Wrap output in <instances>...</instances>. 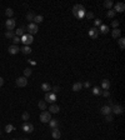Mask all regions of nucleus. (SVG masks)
Wrapping results in <instances>:
<instances>
[{
	"label": "nucleus",
	"mask_w": 125,
	"mask_h": 140,
	"mask_svg": "<svg viewBox=\"0 0 125 140\" xmlns=\"http://www.w3.org/2000/svg\"><path fill=\"white\" fill-rule=\"evenodd\" d=\"M100 113L103 114V115H108V114H111V108L109 105H104L101 109H100Z\"/></svg>",
	"instance_id": "nucleus-15"
},
{
	"label": "nucleus",
	"mask_w": 125,
	"mask_h": 140,
	"mask_svg": "<svg viewBox=\"0 0 125 140\" xmlns=\"http://www.w3.org/2000/svg\"><path fill=\"white\" fill-rule=\"evenodd\" d=\"M41 90H44L45 93H50V90H51V85L49 84V83H43L41 84Z\"/></svg>",
	"instance_id": "nucleus-19"
},
{
	"label": "nucleus",
	"mask_w": 125,
	"mask_h": 140,
	"mask_svg": "<svg viewBox=\"0 0 125 140\" xmlns=\"http://www.w3.org/2000/svg\"><path fill=\"white\" fill-rule=\"evenodd\" d=\"M101 88H103L104 90H109V88H110V81H109L108 79H104V80L101 81Z\"/></svg>",
	"instance_id": "nucleus-17"
},
{
	"label": "nucleus",
	"mask_w": 125,
	"mask_h": 140,
	"mask_svg": "<svg viewBox=\"0 0 125 140\" xmlns=\"http://www.w3.org/2000/svg\"><path fill=\"white\" fill-rule=\"evenodd\" d=\"M101 95L105 96V98H109V96H110V91L109 90H103L101 91Z\"/></svg>",
	"instance_id": "nucleus-39"
},
{
	"label": "nucleus",
	"mask_w": 125,
	"mask_h": 140,
	"mask_svg": "<svg viewBox=\"0 0 125 140\" xmlns=\"http://www.w3.org/2000/svg\"><path fill=\"white\" fill-rule=\"evenodd\" d=\"M51 90H53V94H56V93H59V90H60V86H53L51 88Z\"/></svg>",
	"instance_id": "nucleus-40"
},
{
	"label": "nucleus",
	"mask_w": 125,
	"mask_h": 140,
	"mask_svg": "<svg viewBox=\"0 0 125 140\" xmlns=\"http://www.w3.org/2000/svg\"><path fill=\"white\" fill-rule=\"evenodd\" d=\"M43 20H44L43 15H35V18H34V20H33V23L38 25V24H40V23H41Z\"/></svg>",
	"instance_id": "nucleus-21"
},
{
	"label": "nucleus",
	"mask_w": 125,
	"mask_h": 140,
	"mask_svg": "<svg viewBox=\"0 0 125 140\" xmlns=\"http://www.w3.org/2000/svg\"><path fill=\"white\" fill-rule=\"evenodd\" d=\"M120 35H121V30H119L118 29H114L113 31H111V36L114 38V39H119L120 38Z\"/></svg>",
	"instance_id": "nucleus-16"
},
{
	"label": "nucleus",
	"mask_w": 125,
	"mask_h": 140,
	"mask_svg": "<svg viewBox=\"0 0 125 140\" xmlns=\"http://www.w3.org/2000/svg\"><path fill=\"white\" fill-rule=\"evenodd\" d=\"M34 18H35V14L33 13V11H30V13L26 14V19H28L29 21H33V20H34Z\"/></svg>",
	"instance_id": "nucleus-31"
},
{
	"label": "nucleus",
	"mask_w": 125,
	"mask_h": 140,
	"mask_svg": "<svg viewBox=\"0 0 125 140\" xmlns=\"http://www.w3.org/2000/svg\"><path fill=\"white\" fill-rule=\"evenodd\" d=\"M53 131H51V135H53V138L56 140L60 139V136H61V133H60V130L58 129V128H55V129H51Z\"/></svg>",
	"instance_id": "nucleus-14"
},
{
	"label": "nucleus",
	"mask_w": 125,
	"mask_h": 140,
	"mask_svg": "<svg viewBox=\"0 0 125 140\" xmlns=\"http://www.w3.org/2000/svg\"><path fill=\"white\" fill-rule=\"evenodd\" d=\"M83 86L84 88H90V83H89V81H85L83 84Z\"/></svg>",
	"instance_id": "nucleus-42"
},
{
	"label": "nucleus",
	"mask_w": 125,
	"mask_h": 140,
	"mask_svg": "<svg viewBox=\"0 0 125 140\" xmlns=\"http://www.w3.org/2000/svg\"><path fill=\"white\" fill-rule=\"evenodd\" d=\"M60 111V108H59V105L56 104H51L49 106V113L50 114H56V113Z\"/></svg>",
	"instance_id": "nucleus-12"
},
{
	"label": "nucleus",
	"mask_w": 125,
	"mask_h": 140,
	"mask_svg": "<svg viewBox=\"0 0 125 140\" xmlns=\"http://www.w3.org/2000/svg\"><path fill=\"white\" fill-rule=\"evenodd\" d=\"M38 30H39V28H38V25L36 24H34V23H30L28 25V31L30 35H34L38 33Z\"/></svg>",
	"instance_id": "nucleus-6"
},
{
	"label": "nucleus",
	"mask_w": 125,
	"mask_h": 140,
	"mask_svg": "<svg viewBox=\"0 0 125 140\" xmlns=\"http://www.w3.org/2000/svg\"><path fill=\"white\" fill-rule=\"evenodd\" d=\"M15 35H16V36H19V38H21V36L24 35V29H23V28L18 29V30L15 31Z\"/></svg>",
	"instance_id": "nucleus-33"
},
{
	"label": "nucleus",
	"mask_w": 125,
	"mask_h": 140,
	"mask_svg": "<svg viewBox=\"0 0 125 140\" xmlns=\"http://www.w3.org/2000/svg\"><path fill=\"white\" fill-rule=\"evenodd\" d=\"M23 130H24L25 133H33V131H34V125L30 124V123H28V121H25V123L23 124Z\"/></svg>",
	"instance_id": "nucleus-8"
},
{
	"label": "nucleus",
	"mask_w": 125,
	"mask_h": 140,
	"mask_svg": "<svg viewBox=\"0 0 125 140\" xmlns=\"http://www.w3.org/2000/svg\"><path fill=\"white\" fill-rule=\"evenodd\" d=\"M81 89H83V83H80V81H78L73 85V91H79Z\"/></svg>",
	"instance_id": "nucleus-20"
},
{
	"label": "nucleus",
	"mask_w": 125,
	"mask_h": 140,
	"mask_svg": "<svg viewBox=\"0 0 125 140\" xmlns=\"http://www.w3.org/2000/svg\"><path fill=\"white\" fill-rule=\"evenodd\" d=\"M111 26L114 29H118L119 28V21L118 20H113L111 21Z\"/></svg>",
	"instance_id": "nucleus-38"
},
{
	"label": "nucleus",
	"mask_w": 125,
	"mask_h": 140,
	"mask_svg": "<svg viewBox=\"0 0 125 140\" xmlns=\"http://www.w3.org/2000/svg\"><path fill=\"white\" fill-rule=\"evenodd\" d=\"M86 18H88V19H93V18H94V13H91V11L86 13Z\"/></svg>",
	"instance_id": "nucleus-41"
},
{
	"label": "nucleus",
	"mask_w": 125,
	"mask_h": 140,
	"mask_svg": "<svg viewBox=\"0 0 125 140\" xmlns=\"http://www.w3.org/2000/svg\"><path fill=\"white\" fill-rule=\"evenodd\" d=\"M73 14H74V16H77V18H81L85 14V8L83 5H80V4L74 5V8H73Z\"/></svg>",
	"instance_id": "nucleus-1"
},
{
	"label": "nucleus",
	"mask_w": 125,
	"mask_h": 140,
	"mask_svg": "<svg viewBox=\"0 0 125 140\" xmlns=\"http://www.w3.org/2000/svg\"><path fill=\"white\" fill-rule=\"evenodd\" d=\"M118 43H119V48L123 50L125 48V39L124 38H119L118 39Z\"/></svg>",
	"instance_id": "nucleus-25"
},
{
	"label": "nucleus",
	"mask_w": 125,
	"mask_h": 140,
	"mask_svg": "<svg viewBox=\"0 0 125 140\" xmlns=\"http://www.w3.org/2000/svg\"><path fill=\"white\" fill-rule=\"evenodd\" d=\"M98 34H99V29H96L95 26H94V28H91L90 30H89V35H90L91 39H96Z\"/></svg>",
	"instance_id": "nucleus-13"
},
{
	"label": "nucleus",
	"mask_w": 125,
	"mask_h": 140,
	"mask_svg": "<svg viewBox=\"0 0 125 140\" xmlns=\"http://www.w3.org/2000/svg\"><path fill=\"white\" fill-rule=\"evenodd\" d=\"M8 51H9V54L15 55V54H18V53L20 51V48H19V45H10V46L8 48Z\"/></svg>",
	"instance_id": "nucleus-11"
},
{
	"label": "nucleus",
	"mask_w": 125,
	"mask_h": 140,
	"mask_svg": "<svg viewBox=\"0 0 125 140\" xmlns=\"http://www.w3.org/2000/svg\"><path fill=\"white\" fill-rule=\"evenodd\" d=\"M3 85H4V79L0 76V86H3Z\"/></svg>",
	"instance_id": "nucleus-44"
},
{
	"label": "nucleus",
	"mask_w": 125,
	"mask_h": 140,
	"mask_svg": "<svg viewBox=\"0 0 125 140\" xmlns=\"http://www.w3.org/2000/svg\"><path fill=\"white\" fill-rule=\"evenodd\" d=\"M49 125H50V128H51V129H55V128H58V120L51 119L50 121H49Z\"/></svg>",
	"instance_id": "nucleus-28"
},
{
	"label": "nucleus",
	"mask_w": 125,
	"mask_h": 140,
	"mask_svg": "<svg viewBox=\"0 0 125 140\" xmlns=\"http://www.w3.org/2000/svg\"><path fill=\"white\" fill-rule=\"evenodd\" d=\"M94 24H95V26H99V25H101V21L98 19V20H95V23H94Z\"/></svg>",
	"instance_id": "nucleus-43"
},
{
	"label": "nucleus",
	"mask_w": 125,
	"mask_h": 140,
	"mask_svg": "<svg viewBox=\"0 0 125 140\" xmlns=\"http://www.w3.org/2000/svg\"><path fill=\"white\" fill-rule=\"evenodd\" d=\"M113 120H114V118H113V115H111V114L105 115V121H106V123H110V121H113Z\"/></svg>",
	"instance_id": "nucleus-36"
},
{
	"label": "nucleus",
	"mask_w": 125,
	"mask_h": 140,
	"mask_svg": "<svg viewBox=\"0 0 125 140\" xmlns=\"http://www.w3.org/2000/svg\"><path fill=\"white\" fill-rule=\"evenodd\" d=\"M20 41L23 43L25 46H29L31 43L34 41V38H33V35H30V34H24L20 38Z\"/></svg>",
	"instance_id": "nucleus-2"
},
{
	"label": "nucleus",
	"mask_w": 125,
	"mask_h": 140,
	"mask_svg": "<svg viewBox=\"0 0 125 140\" xmlns=\"http://www.w3.org/2000/svg\"><path fill=\"white\" fill-rule=\"evenodd\" d=\"M55 100H56L55 94H53V93H45V101H46V103H51V104H54Z\"/></svg>",
	"instance_id": "nucleus-5"
},
{
	"label": "nucleus",
	"mask_w": 125,
	"mask_h": 140,
	"mask_svg": "<svg viewBox=\"0 0 125 140\" xmlns=\"http://www.w3.org/2000/svg\"><path fill=\"white\" fill-rule=\"evenodd\" d=\"M104 6L108 9V10H110V8L114 6V3L111 1V0H105L104 1Z\"/></svg>",
	"instance_id": "nucleus-22"
},
{
	"label": "nucleus",
	"mask_w": 125,
	"mask_h": 140,
	"mask_svg": "<svg viewBox=\"0 0 125 140\" xmlns=\"http://www.w3.org/2000/svg\"><path fill=\"white\" fill-rule=\"evenodd\" d=\"M20 50H21V53H23V54H25V55H28V54H30V53H31V49H30L29 46H25V45H24V46H23Z\"/></svg>",
	"instance_id": "nucleus-23"
},
{
	"label": "nucleus",
	"mask_w": 125,
	"mask_h": 140,
	"mask_svg": "<svg viewBox=\"0 0 125 140\" xmlns=\"http://www.w3.org/2000/svg\"><path fill=\"white\" fill-rule=\"evenodd\" d=\"M111 111L114 113V114H116V115H120V114L124 113V108L121 105H113L111 106Z\"/></svg>",
	"instance_id": "nucleus-7"
},
{
	"label": "nucleus",
	"mask_w": 125,
	"mask_h": 140,
	"mask_svg": "<svg viewBox=\"0 0 125 140\" xmlns=\"http://www.w3.org/2000/svg\"><path fill=\"white\" fill-rule=\"evenodd\" d=\"M5 15H6L8 18H10V19H11V16L14 15V10H13L11 8H8L6 10H5Z\"/></svg>",
	"instance_id": "nucleus-26"
},
{
	"label": "nucleus",
	"mask_w": 125,
	"mask_h": 140,
	"mask_svg": "<svg viewBox=\"0 0 125 140\" xmlns=\"http://www.w3.org/2000/svg\"><path fill=\"white\" fill-rule=\"evenodd\" d=\"M29 118H30V114H29L28 111H25V113H23V115H21V119L24 120V121H28Z\"/></svg>",
	"instance_id": "nucleus-29"
},
{
	"label": "nucleus",
	"mask_w": 125,
	"mask_h": 140,
	"mask_svg": "<svg viewBox=\"0 0 125 140\" xmlns=\"http://www.w3.org/2000/svg\"><path fill=\"white\" fill-rule=\"evenodd\" d=\"M50 120H51V114L49 111H46V110L41 111V114H40V121L44 123V124H48Z\"/></svg>",
	"instance_id": "nucleus-3"
},
{
	"label": "nucleus",
	"mask_w": 125,
	"mask_h": 140,
	"mask_svg": "<svg viewBox=\"0 0 125 140\" xmlns=\"http://www.w3.org/2000/svg\"><path fill=\"white\" fill-rule=\"evenodd\" d=\"M14 129H15L14 125H11V124H8V125L5 126V131H6V133H11Z\"/></svg>",
	"instance_id": "nucleus-30"
},
{
	"label": "nucleus",
	"mask_w": 125,
	"mask_h": 140,
	"mask_svg": "<svg viewBox=\"0 0 125 140\" xmlns=\"http://www.w3.org/2000/svg\"><path fill=\"white\" fill-rule=\"evenodd\" d=\"M23 140H28V139H23Z\"/></svg>",
	"instance_id": "nucleus-45"
},
{
	"label": "nucleus",
	"mask_w": 125,
	"mask_h": 140,
	"mask_svg": "<svg viewBox=\"0 0 125 140\" xmlns=\"http://www.w3.org/2000/svg\"><path fill=\"white\" fill-rule=\"evenodd\" d=\"M11 40H13V45H18V44L20 43V38L15 35V36H14V38H13V39H11Z\"/></svg>",
	"instance_id": "nucleus-34"
},
{
	"label": "nucleus",
	"mask_w": 125,
	"mask_h": 140,
	"mask_svg": "<svg viewBox=\"0 0 125 140\" xmlns=\"http://www.w3.org/2000/svg\"><path fill=\"white\" fill-rule=\"evenodd\" d=\"M125 10V4L124 3H116L114 5V11L115 13H123Z\"/></svg>",
	"instance_id": "nucleus-10"
},
{
	"label": "nucleus",
	"mask_w": 125,
	"mask_h": 140,
	"mask_svg": "<svg viewBox=\"0 0 125 140\" xmlns=\"http://www.w3.org/2000/svg\"><path fill=\"white\" fill-rule=\"evenodd\" d=\"M0 135H1V131H0Z\"/></svg>",
	"instance_id": "nucleus-47"
},
{
	"label": "nucleus",
	"mask_w": 125,
	"mask_h": 140,
	"mask_svg": "<svg viewBox=\"0 0 125 140\" xmlns=\"http://www.w3.org/2000/svg\"><path fill=\"white\" fill-rule=\"evenodd\" d=\"M38 106H39V109L40 110H46V108H48V104H46V101L45 100H40L39 103H38Z\"/></svg>",
	"instance_id": "nucleus-18"
},
{
	"label": "nucleus",
	"mask_w": 125,
	"mask_h": 140,
	"mask_svg": "<svg viewBox=\"0 0 125 140\" xmlns=\"http://www.w3.org/2000/svg\"><path fill=\"white\" fill-rule=\"evenodd\" d=\"M115 14H116V13H115L114 10H108V13H106V16H108V18H110V19H114Z\"/></svg>",
	"instance_id": "nucleus-32"
},
{
	"label": "nucleus",
	"mask_w": 125,
	"mask_h": 140,
	"mask_svg": "<svg viewBox=\"0 0 125 140\" xmlns=\"http://www.w3.org/2000/svg\"><path fill=\"white\" fill-rule=\"evenodd\" d=\"M31 75V69H29V68H26V69L24 70V76L25 78H28Z\"/></svg>",
	"instance_id": "nucleus-37"
},
{
	"label": "nucleus",
	"mask_w": 125,
	"mask_h": 140,
	"mask_svg": "<svg viewBox=\"0 0 125 140\" xmlns=\"http://www.w3.org/2000/svg\"><path fill=\"white\" fill-rule=\"evenodd\" d=\"M16 85L19 86V88H24V86H26L28 85V78L25 76H20L16 79Z\"/></svg>",
	"instance_id": "nucleus-4"
},
{
	"label": "nucleus",
	"mask_w": 125,
	"mask_h": 140,
	"mask_svg": "<svg viewBox=\"0 0 125 140\" xmlns=\"http://www.w3.org/2000/svg\"><path fill=\"white\" fill-rule=\"evenodd\" d=\"M99 30H100V33H101V34H108V30H109V28H108L105 24H103V25H100V29H99Z\"/></svg>",
	"instance_id": "nucleus-27"
},
{
	"label": "nucleus",
	"mask_w": 125,
	"mask_h": 140,
	"mask_svg": "<svg viewBox=\"0 0 125 140\" xmlns=\"http://www.w3.org/2000/svg\"><path fill=\"white\" fill-rule=\"evenodd\" d=\"M5 36H6L8 39H13L15 36V31L14 30H8L6 33H5Z\"/></svg>",
	"instance_id": "nucleus-24"
},
{
	"label": "nucleus",
	"mask_w": 125,
	"mask_h": 140,
	"mask_svg": "<svg viewBox=\"0 0 125 140\" xmlns=\"http://www.w3.org/2000/svg\"><path fill=\"white\" fill-rule=\"evenodd\" d=\"M13 140H18V139H13Z\"/></svg>",
	"instance_id": "nucleus-46"
},
{
	"label": "nucleus",
	"mask_w": 125,
	"mask_h": 140,
	"mask_svg": "<svg viewBox=\"0 0 125 140\" xmlns=\"http://www.w3.org/2000/svg\"><path fill=\"white\" fill-rule=\"evenodd\" d=\"M15 25H16V21L11 18V19H8L6 21H5V26H6L8 30H14Z\"/></svg>",
	"instance_id": "nucleus-9"
},
{
	"label": "nucleus",
	"mask_w": 125,
	"mask_h": 140,
	"mask_svg": "<svg viewBox=\"0 0 125 140\" xmlns=\"http://www.w3.org/2000/svg\"><path fill=\"white\" fill-rule=\"evenodd\" d=\"M93 94H94V95H100V94H101L100 88H93Z\"/></svg>",
	"instance_id": "nucleus-35"
}]
</instances>
